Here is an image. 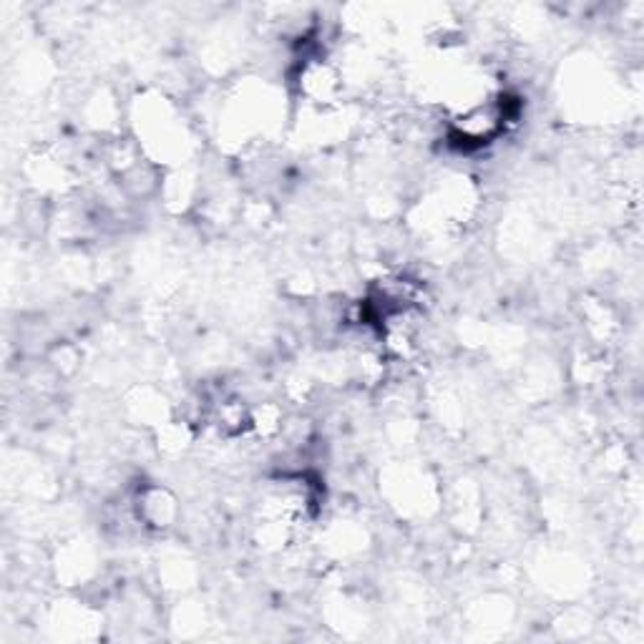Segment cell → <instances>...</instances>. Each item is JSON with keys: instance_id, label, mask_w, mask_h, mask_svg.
Here are the masks:
<instances>
[{"instance_id": "obj_1", "label": "cell", "mask_w": 644, "mask_h": 644, "mask_svg": "<svg viewBox=\"0 0 644 644\" xmlns=\"http://www.w3.org/2000/svg\"><path fill=\"white\" fill-rule=\"evenodd\" d=\"M131 512L137 524L149 534L167 536L181 524V502L175 488L157 480H143L131 496Z\"/></svg>"}, {"instance_id": "obj_2", "label": "cell", "mask_w": 644, "mask_h": 644, "mask_svg": "<svg viewBox=\"0 0 644 644\" xmlns=\"http://www.w3.org/2000/svg\"><path fill=\"white\" fill-rule=\"evenodd\" d=\"M56 576L66 586H83L91 584L96 576V554L91 549V544H86L81 539L66 542L63 552H59V559L53 564Z\"/></svg>"}, {"instance_id": "obj_3", "label": "cell", "mask_w": 644, "mask_h": 644, "mask_svg": "<svg viewBox=\"0 0 644 644\" xmlns=\"http://www.w3.org/2000/svg\"><path fill=\"white\" fill-rule=\"evenodd\" d=\"M127 410H129V416L139 423V426H149L153 430H157L161 423L175 418L167 398L149 386H139L129 393Z\"/></svg>"}]
</instances>
